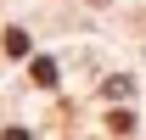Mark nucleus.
Segmentation results:
<instances>
[{"label":"nucleus","mask_w":146,"mask_h":140,"mask_svg":"<svg viewBox=\"0 0 146 140\" xmlns=\"http://www.w3.org/2000/svg\"><path fill=\"white\" fill-rule=\"evenodd\" d=\"M28 79H34L39 90H51V84H56V62H51V56H34V67H28Z\"/></svg>","instance_id":"obj_1"},{"label":"nucleus","mask_w":146,"mask_h":140,"mask_svg":"<svg viewBox=\"0 0 146 140\" xmlns=\"http://www.w3.org/2000/svg\"><path fill=\"white\" fill-rule=\"evenodd\" d=\"M6 56H28V34L23 28H6Z\"/></svg>","instance_id":"obj_2"},{"label":"nucleus","mask_w":146,"mask_h":140,"mask_svg":"<svg viewBox=\"0 0 146 140\" xmlns=\"http://www.w3.org/2000/svg\"><path fill=\"white\" fill-rule=\"evenodd\" d=\"M101 90H107V101H124V95H135V79H107Z\"/></svg>","instance_id":"obj_3"},{"label":"nucleus","mask_w":146,"mask_h":140,"mask_svg":"<svg viewBox=\"0 0 146 140\" xmlns=\"http://www.w3.org/2000/svg\"><path fill=\"white\" fill-rule=\"evenodd\" d=\"M107 129H112V135H129V129H135V118H129V112H112Z\"/></svg>","instance_id":"obj_4"},{"label":"nucleus","mask_w":146,"mask_h":140,"mask_svg":"<svg viewBox=\"0 0 146 140\" xmlns=\"http://www.w3.org/2000/svg\"><path fill=\"white\" fill-rule=\"evenodd\" d=\"M0 140H28V129H6V135H0Z\"/></svg>","instance_id":"obj_5"},{"label":"nucleus","mask_w":146,"mask_h":140,"mask_svg":"<svg viewBox=\"0 0 146 140\" xmlns=\"http://www.w3.org/2000/svg\"><path fill=\"white\" fill-rule=\"evenodd\" d=\"M96 6H107V0H96Z\"/></svg>","instance_id":"obj_6"}]
</instances>
